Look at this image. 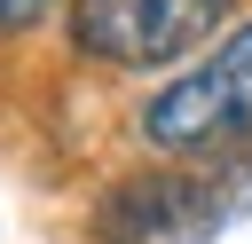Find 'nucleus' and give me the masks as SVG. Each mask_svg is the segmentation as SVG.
<instances>
[{"label": "nucleus", "mask_w": 252, "mask_h": 244, "mask_svg": "<svg viewBox=\"0 0 252 244\" xmlns=\"http://www.w3.org/2000/svg\"><path fill=\"white\" fill-rule=\"evenodd\" d=\"M55 0H0V31H24V24H39Z\"/></svg>", "instance_id": "nucleus-4"}, {"label": "nucleus", "mask_w": 252, "mask_h": 244, "mask_svg": "<svg viewBox=\"0 0 252 244\" xmlns=\"http://www.w3.org/2000/svg\"><path fill=\"white\" fill-rule=\"evenodd\" d=\"M236 205H244V189H220V181L134 173L102 197V236L110 244H205Z\"/></svg>", "instance_id": "nucleus-3"}, {"label": "nucleus", "mask_w": 252, "mask_h": 244, "mask_svg": "<svg viewBox=\"0 0 252 244\" xmlns=\"http://www.w3.org/2000/svg\"><path fill=\"white\" fill-rule=\"evenodd\" d=\"M236 0H71V39L94 63L118 71H158L189 47H205L228 24Z\"/></svg>", "instance_id": "nucleus-2"}, {"label": "nucleus", "mask_w": 252, "mask_h": 244, "mask_svg": "<svg viewBox=\"0 0 252 244\" xmlns=\"http://www.w3.org/2000/svg\"><path fill=\"white\" fill-rule=\"evenodd\" d=\"M142 142L173 157H228L252 142V24H236L205 71L173 79L142 110Z\"/></svg>", "instance_id": "nucleus-1"}]
</instances>
